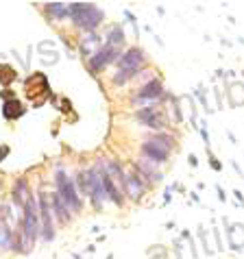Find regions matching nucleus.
<instances>
[{
  "mask_svg": "<svg viewBox=\"0 0 244 259\" xmlns=\"http://www.w3.org/2000/svg\"><path fill=\"white\" fill-rule=\"evenodd\" d=\"M68 18H72V22L76 26L96 28L100 22H103L105 13L100 11L96 5H90V3H72V5H68Z\"/></svg>",
  "mask_w": 244,
  "mask_h": 259,
  "instance_id": "1",
  "label": "nucleus"
},
{
  "mask_svg": "<svg viewBox=\"0 0 244 259\" xmlns=\"http://www.w3.org/2000/svg\"><path fill=\"white\" fill-rule=\"evenodd\" d=\"M142 63H144V53H142L140 48H131L129 53H125L120 57V70H118V74L113 76V83L116 85L127 83L129 78L140 70Z\"/></svg>",
  "mask_w": 244,
  "mask_h": 259,
  "instance_id": "2",
  "label": "nucleus"
},
{
  "mask_svg": "<svg viewBox=\"0 0 244 259\" xmlns=\"http://www.w3.org/2000/svg\"><path fill=\"white\" fill-rule=\"evenodd\" d=\"M39 233V225H37V207H35V200L28 198L24 205V220H22V237L26 242V246H31L35 242V237Z\"/></svg>",
  "mask_w": 244,
  "mask_h": 259,
  "instance_id": "3",
  "label": "nucleus"
},
{
  "mask_svg": "<svg viewBox=\"0 0 244 259\" xmlns=\"http://www.w3.org/2000/svg\"><path fill=\"white\" fill-rule=\"evenodd\" d=\"M57 188H59V192H57V194L61 196V200L66 203L68 209H72V211L81 209V198H78V194L74 190V183L70 181L66 175H63V170L57 172Z\"/></svg>",
  "mask_w": 244,
  "mask_h": 259,
  "instance_id": "4",
  "label": "nucleus"
},
{
  "mask_svg": "<svg viewBox=\"0 0 244 259\" xmlns=\"http://www.w3.org/2000/svg\"><path fill=\"white\" fill-rule=\"evenodd\" d=\"M170 138H157V140H150L142 144V153L146 155L148 161H157V163H164L168 159V150H170Z\"/></svg>",
  "mask_w": 244,
  "mask_h": 259,
  "instance_id": "5",
  "label": "nucleus"
},
{
  "mask_svg": "<svg viewBox=\"0 0 244 259\" xmlns=\"http://www.w3.org/2000/svg\"><path fill=\"white\" fill-rule=\"evenodd\" d=\"M113 59H118V48H113V46H103V48H98L94 55L90 57V68L98 72V70H103L107 63L113 61Z\"/></svg>",
  "mask_w": 244,
  "mask_h": 259,
  "instance_id": "6",
  "label": "nucleus"
},
{
  "mask_svg": "<svg viewBox=\"0 0 244 259\" xmlns=\"http://www.w3.org/2000/svg\"><path fill=\"white\" fill-rule=\"evenodd\" d=\"M39 215H42V235L48 242L55 237V231H53V220H50V207H48L46 194H39Z\"/></svg>",
  "mask_w": 244,
  "mask_h": 259,
  "instance_id": "7",
  "label": "nucleus"
},
{
  "mask_svg": "<svg viewBox=\"0 0 244 259\" xmlns=\"http://www.w3.org/2000/svg\"><path fill=\"white\" fill-rule=\"evenodd\" d=\"M138 118L144 122L146 126H150V128H161L164 124H166V120H164V116L159 113V109H155V107L142 109V111L138 113Z\"/></svg>",
  "mask_w": 244,
  "mask_h": 259,
  "instance_id": "8",
  "label": "nucleus"
},
{
  "mask_svg": "<svg viewBox=\"0 0 244 259\" xmlns=\"http://www.w3.org/2000/svg\"><path fill=\"white\" fill-rule=\"evenodd\" d=\"M157 96H161V83L155 81V78H153V81H148L144 88L138 92V98L142 100V103H148V107H150V103H153ZM138 98H135V100H138Z\"/></svg>",
  "mask_w": 244,
  "mask_h": 259,
  "instance_id": "9",
  "label": "nucleus"
},
{
  "mask_svg": "<svg viewBox=\"0 0 244 259\" xmlns=\"http://www.w3.org/2000/svg\"><path fill=\"white\" fill-rule=\"evenodd\" d=\"M98 48H100V37H98V35H94V33L85 35L83 41H81V50H83V53L88 55V57H92Z\"/></svg>",
  "mask_w": 244,
  "mask_h": 259,
  "instance_id": "10",
  "label": "nucleus"
},
{
  "mask_svg": "<svg viewBox=\"0 0 244 259\" xmlns=\"http://www.w3.org/2000/svg\"><path fill=\"white\" fill-rule=\"evenodd\" d=\"M125 183H127V192L131 194V198L138 200V198L142 196V192H144V188H142V183H140L138 175H129V177H125Z\"/></svg>",
  "mask_w": 244,
  "mask_h": 259,
  "instance_id": "11",
  "label": "nucleus"
},
{
  "mask_svg": "<svg viewBox=\"0 0 244 259\" xmlns=\"http://www.w3.org/2000/svg\"><path fill=\"white\" fill-rule=\"evenodd\" d=\"M3 113H5V118L16 120V118H20V116L24 113V107L20 105V100H9V103H5Z\"/></svg>",
  "mask_w": 244,
  "mask_h": 259,
  "instance_id": "12",
  "label": "nucleus"
},
{
  "mask_svg": "<svg viewBox=\"0 0 244 259\" xmlns=\"http://www.w3.org/2000/svg\"><path fill=\"white\" fill-rule=\"evenodd\" d=\"M31 198L28 196V188H26V181H18L16 188H13V200H16L18 205H26V200Z\"/></svg>",
  "mask_w": 244,
  "mask_h": 259,
  "instance_id": "13",
  "label": "nucleus"
},
{
  "mask_svg": "<svg viewBox=\"0 0 244 259\" xmlns=\"http://www.w3.org/2000/svg\"><path fill=\"white\" fill-rule=\"evenodd\" d=\"M53 205H55L57 218H59L61 222H68V220H70V213H68V207H66V203L61 200L59 194H53Z\"/></svg>",
  "mask_w": 244,
  "mask_h": 259,
  "instance_id": "14",
  "label": "nucleus"
},
{
  "mask_svg": "<svg viewBox=\"0 0 244 259\" xmlns=\"http://www.w3.org/2000/svg\"><path fill=\"white\" fill-rule=\"evenodd\" d=\"M46 11H48V13H53L57 20H61V18H66V16H68V7L63 5V3H50V5L46 7Z\"/></svg>",
  "mask_w": 244,
  "mask_h": 259,
  "instance_id": "15",
  "label": "nucleus"
},
{
  "mask_svg": "<svg viewBox=\"0 0 244 259\" xmlns=\"http://www.w3.org/2000/svg\"><path fill=\"white\" fill-rule=\"evenodd\" d=\"M13 246V235L9 227H0V248H11Z\"/></svg>",
  "mask_w": 244,
  "mask_h": 259,
  "instance_id": "16",
  "label": "nucleus"
},
{
  "mask_svg": "<svg viewBox=\"0 0 244 259\" xmlns=\"http://www.w3.org/2000/svg\"><path fill=\"white\" fill-rule=\"evenodd\" d=\"M122 28L120 26H113V31L109 33V46H113V48H118V44H122Z\"/></svg>",
  "mask_w": 244,
  "mask_h": 259,
  "instance_id": "17",
  "label": "nucleus"
},
{
  "mask_svg": "<svg viewBox=\"0 0 244 259\" xmlns=\"http://www.w3.org/2000/svg\"><path fill=\"white\" fill-rule=\"evenodd\" d=\"M7 155H9V146H0V161H3Z\"/></svg>",
  "mask_w": 244,
  "mask_h": 259,
  "instance_id": "18",
  "label": "nucleus"
},
{
  "mask_svg": "<svg viewBox=\"0 0 244 259\" xmlns=\"http://www.w3.org/2000/svg\"><path fill=\"white\" fill-rule=\"evenodd\" d=\"M212 168H214V170H220V163H218L216 159H214V161H212Z\"/></svg>",
  "mask_w": 244,
  "mask_h": 259,
  "instance_id": "19",
  "label": "nucleus"
}]
</instances>
